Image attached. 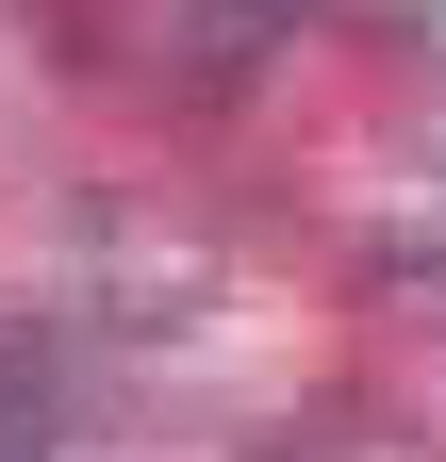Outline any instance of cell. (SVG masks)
I'll use <instances>...</instances> for the list:
<instances>
[{
    "mask_svg": "<svg viewBox=\"0 0 446 462\" xmlns=\"http://www.w3.org/2000/svg\"><path fill=\"white\" fill-rule=\"evenodd\" d=\"M67 298H83L99 330H199V314H215V248H199L165 199L116 182V199L67 215Z\"/></svg>",
    "mask_w": 446,
    "mask_h": 462,
    "instance_id": "1",
    "label": "cell"
},
{
    "mask_svg": "<svg viewBox=\"0 0 446 462\" xmlns=\"http://www.w3.org/2000/svg\"><path fill=\"white\" fill-rule=\"evenodd\" d=\"M248 462H430L397 413H298V430H265Z\"/></svg>",
    "mask_w": 446,
    "mask_h": 462,
    "instance_id": "2",
    "label": "cell"
},
{
    "mask_svg": "<svg viewBox=\"0 0 446 462\" xmlns=\"http://www.w3.org/2000/svg\"><path fill=\"white\" fill-rule=\"evenodd\" d=\"M0 462H50V380L0 346Z\"/></svg>",
    "mask_w": 446,
    "mask_h": 462,
    "instance_id": "3",
    "label": "cell"
}]
</instances>
